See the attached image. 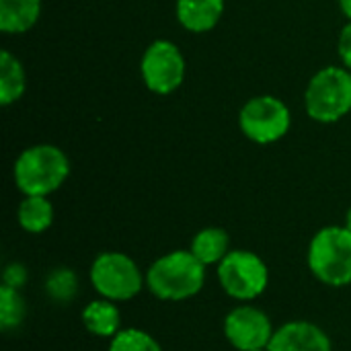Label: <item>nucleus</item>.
Wrapping results in <instances>:
<instances>
[{
  "label": "nucleus",
  "instance_id": "1",
  "mask_svg": "<svg viewBox=\"0 0 351 351\" xmlns=\"http://www.w3.org/2000/svg\"><path fill=\"white\" fill-rule=\"evenodd\" d=\"M206 284V265L187 249L158 257L146 271V288L165 302H181L197 296Z\"/></svg>",
  "mask_w": 351,
  "mask_h": 351
},
{
  "label": "nucleus",
  "instance_id": "2",
  "mask_svg": "<svg viewBox=\"0 0 351 351\" xmlns=\"http://www.w3.org/2000/svg\"><path fill=\"white\" fill-rule=\"evenodd\" d=\"M70 175V160L53 144H37L23 150L14 162V183L25 195H49Z\"/></svg>",
  "mask_w": 351,
  "mask_h": 351
},
{
  "label": "nucleus",
  "instance_id": "3",
  "mask_svg": "<svg viewBox=\"0 0 351 351\" xmlns=\"http://www.w3.org/2000/svg\"><path fill=\"white\" fill-rule=\"evenodd\" d=\"M311 274L325 286L343 288L351 284V232L346 226L321 228L306 253Z\"/></svg>",
  "mask_w": 351,
  "mask_h": 351
},
{
  "label": "nucleus",
  "instance_id": "4",
  "mask_svg": "<svg viewBox=\"0 0 351 351\" xmlns=\"http://www.w3.org/2000/svg\"><path fill=\"white\" fill-rule=\"evenodd\" d=\"M88 280L93 290L111 302H128L146 286V274L130 255L119 251L101 253L90 265Z\"/></svg>",
  "mask_w": 351,
  "mask_h": 351
},
{
  "label": "nucleus",
  "instance_id": "5",
  "mask_svg": "<svg viewBox=\"0 0 351 351\" xmlns=\"http://www.w3.org/2000/svg\"><path fill=\"white\" fill-rule=\"evenodd\" d=\"M306 113L321 123H333L351 111V70L329 66L319 70L304 93Z\"/></svg>",
  "mask_w": 351,
  "mask_h": 351
},
{
  "label": "nucleus",
  "instance_id": "6",
  "mask_svg": "<svg viewBox=\"0 0 351 351\" xmlns=\"http://www.w3.org/2000/svg\"><path fill=\"white\" fill-rule=\"evenodd\" d=\"M216 267L220 288L237 302H253L267 290L269 269L253 251L232 249Z\"/></svg>",
  "mask_w": 351,
  "mask_h": 351
},
{
  "label": "nucleus",
  "instance_id": "7",
  "mask_svg": "<svg viewBox=\"0 0 351 351\" xmlns=\"http://www.w3.org/2000/svg\"><path fill=\"white\" fill-rule=\"evenodd\" d=\"M290 123H292L290 109L286 107L284 101L271 95L253 97L251 101L245 103L239 115V125L243 134L257 144L278 142L280 138L286 136Z\"/></svg>",
  "mask_w": 351,
  "mask_h": 351
},
{
  "label": "nucleus",
  "instance_id": "8",
  "mask_svg": "<svg viewBox=\"0 0 351 351\" xmlns=\"http://www.w3.org/2000/svg\"><path fill=\"white\" fill-rule=\"evenodd\" d=\"M140 72L144 84L156 95H171L185 78V58L181 49L167 39H158L148 45L142 56Z\"/></svg>",
  "mask_w": 351,
  "mask_h": 351
},
{
  "label": "nucleus",
  "instance_id": "9",
  "mask_svg": "<svg viewBox=\"0 0 351 351\" xmlns=\"http://www.w3.org/2000/svg\"><path fill=\"white\" fill-rule=\"evenodd\" d=\"M224 337L237 351L267 350L276 333L271 319L261 308L243 302L224 317Z\"/></svg>",
  "mask_w": 351,
  "mask_h": 351
},
{
  "label": "nucleus",
  "instance_id": "10",
  "mask_svg": "<svg viewBox=\"0 0 351 351\" xmlns=\"http://www.w3.org/2000/svg\"><path fill=\"white\" fill-rule=\"evenodd\" d=\"M267 351H333L331 337L311 321H288L276 329Z\"/></svg>",
  "mask_w": 351,
  "mask_h": 351
},
{
  "label": "nucleus",
  "instance_id": "11",
  "mask_svg": "<svg viewBox=\"0 0 351 351\" xmlns=\"http://www.w3.org/2000/svg\"><path fill=\"white\" fill-rule=\"evenodd\" d=\"M224 12V0H177L179 23L193 33L214 29Z\"/></svg>",
  "mask_w": 351,
  "mask_h": 351
},
{
  "label": "nucleus",
  "instance_id": "12",
  "mask_svg": "<svg viewBox=\"0 0 351 351\" xmlns=\"http://www.w3.org/2000/svg\"><path fill=\"white\" fill-rule=\"evenodd\" d=\"M82 325L88 333L97 337H115L121 331V313L117 302L107 298L93 300L82 311Z\"/></svg>",
  "mask_w": 351,
  "mask_h": 351
},
{
  "label": "nucleus",
  "instance_id": "13",
  "mask_svg": "<svg viewBox=\"0 0 351 351\" xmlns=\"http://www.w3.org/2000/svg\"><path fill=\"white\" fill-rule=\"evenodd\" d=\"M41 14V0H0V31L14 35L29 31Z\"/></svg>",
  "mask_w": 351,
  "mask_h": 351
},
{
  "label": "nucleus",
  "instance_id": "14",
  "mask_svg": "<svg viewBox=\"0 0 351 351\" xmlns=\"http://www.w3.org/2000/svg\"><path fill=\"white\" fill-rule=\"evenodd\" d=\"M189 251L208 267V265H220V261L232 251L230 249V234L224 228L208 226L199 230L191 239Z\"/></svg>",
  "mask_w": 351,
  "mask_h": 351
},
{
  "label": "nucleus",
  "instance_id": "15",
  "mask_svg": "<svg viewBox=\"0 0 351 351\" xmlns=\"http://www.w3.org/2000/svg\"><path fill=\"white\" fill-rule=\"evenodd\" d=\"M16 220L25 232H45L53 222V206L47 195H25V199L19 204Z\"/></svg>",
  "mask_w": 351,
  "mask_h": 351
},
{
  "label": "nucleus",
  "instance_id": "16",
  "mask_svg": "<svg viewBox=\"0 0 351 351\" xmlns=\"http://www.w3.org/2000/svg\"><path fill=\"white\" fill-rule=\"evenodd\" d=\"M27 86L25 70L23 64L10 53L2 51L0 53V103L2 105H12L16 103Z\"/></svg>",
  "mask_w": 351,
  "mask_h": 351
},
{
  "label": "nucleus",
  "instance_id": "17",
  "mask_svg": "<svg viewBox=\"0 0 351 351\" xmlns=\"http://www.w3.org/2000/svg\"><path fill=\"white\" fill-rule=\"evenodd\" d=\"M45 294L58 304H68L78 294V276L70 267H58L45 278Z\"/></svg>",
  "mask_w": 351,
  "mask_h": 351
},
{
  "label": "nucleus",
  "instance_id": "18",
  "mask_svg": "<svg viewBox=\"0 0 351 351\" xmlns=\"http://www.w3.org/2000/svg\"><path fill=\"white\" fill-rule=\"evenodd\" d=\"M27 315L25 298L21 296V290H14L10 286H0V327L2 331H10L23 325Z\"/></svg>",
  "mask_w": 351,
  "mask_h": 351
},
{
  "label": "nucleus",
  "instance_id": "19",
  "mask_svg": "<svg viewBox=\"0 0 351 351\" xmlns=\"http://www.w3.org/2000/svg\"><path fill=\"white\" fill-rule=\"evenodd\" d=\"M109 351H162L160 343L144 329H121L109 341Z\"/></svg>",
  "mask_w": 351,
  "mask_h": 351
},
{
  "label": "nucleus",
  "instance_id": "20",
  "mask_svg": "<svg viewBox=\"0 0 351 351\" xmlns=\"http://www.w3.org/2000/svg\"><path fill=\"white\" fill-rule=\"evenodd\" d=\"M29 280V271L23 263H8L2 271V284L14 290H21Z\"/></svg>",
  "mask_w": 351,
  "mask_h": 351
},
{
  "label": "nucleus",
  "instance_id": "21",
  "mask_svg": "<svg viewBox=\"0 0 351 351\" xmlns=\"http://www.w3.org/2000/svg\"><path fill=\"white\" fill-rule=\"evenodd\" d=\"M339 58L343 66L351 70V21L341 29V35H339Z\"/></svg>",
  "mask_w": 351,
  "mask_h": 351
},
{
  "label": "nucleus",
  "instance_id": "22",
  "mask_svg": "<svg viewBox=\"0 0 351 351\" xmlns=\"http://www.w3.org/2000/svg\"><path fill=\"white\" fill-rule=\"evenodd\" d=\"M339 8H341V12L351 21V0H339Z\"/></svg>",
  "mask_w": 351,
  "mask_h": 351
},
{
  "label": "nucleus",
  "instance_id": "23",
  "mask_svg": "<svg viewBox=\"0 0 351 351\" xmlns=\"http://www.w3.org/2000/svg\"><path fill=\"white\" fill-rule=\"evenodd\" d=\"M343 226H346V228L351 232V208L348 210V214H346V224H343Z\"/></svg>",
  "mask_w": 351,
  "mask_h": 351
},
{
  "label": "nucleus",
  "instance_id": "24",
  "mask_svg": "<svg viewBox=\"0 0 351 351\" xmlns=\"http://www.w3.org/2000/svg\"><path fill=\"white\" fill-rule=\"evenodd\" d=\"M255 351H267V350H255Z\"/></svg>",
  "mask_w": 351,
  "mask_h": 351
}]
</instances>
